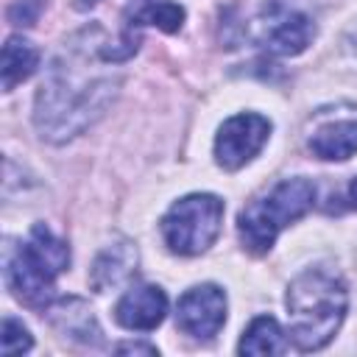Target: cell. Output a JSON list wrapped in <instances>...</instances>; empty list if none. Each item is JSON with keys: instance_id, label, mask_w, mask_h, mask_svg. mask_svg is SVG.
<instances>
[{"instance_id": "cell-13", "label": "cell", "mask_w": 357, "mask_h": 357, "mask_svg": "<svg viewBox=\"0 0 357 357\" xmlns=\"http://www.w3.org/2000/svg\"><path fill=\"white\" fill-rule=\"evenodd\" d=\"M126 22L134 25H156L165 33H176L184 25V8L173 0H128Z\"/></svg>"}, {"instance_id": "cell-3", "label": "cell", "mask_w": 357, "mask_h": 357, "mask_svg": "<svg viewBox=\"0 0 357 357\" xmlns=\"http://www.w3.org/2000/svg\"><path fill=\"white\" fill-rule=\"evenodd\" d=\"M70 265V245L59 240L45 223H33L25 243L11 240L3 248V279L6 287L25 307L47 310L56 296V276Z\"/></svg>"}, {"instance_id": "cell-7", "label": "cell", "mask_w": 357, "mask_h": 357, "mask_svg": "<svg viewBox=\"0 0 357 357\" xmlns=\"http://www.w3.org/2000/svg\"><path fill=\"white\" fill-rule=\"evenodd\" d=\"M268 137H271V120L268 117H262L257 112L234 114L218 128L215 162L223 170H240L262 151Z\"/></svg>"}, {"instance_id": "cell-8", "label": "cell", "mask_w": 357, "mask_h": 357, "mask_svg": "<svg viewBox=\"0 0 357 357\" xmlns=\"http://www.w3.org/2000/svg\"><path fill=\"white\" fill-rule=\"evenodd\" d=\"M226 324V293L206 282L181 293L176 304V326L198 340H212Z\"/></svg>"}, {"instance_id": "cell-14", "label": "cell", "mask_w": 357, "mask_h": 357, "mask_svg": "<svg viewBox=\"0 0 357 357\" xmlns=\"http://www.w3.org/2000/svg\"><path fill=\"white\" fill-rule=\"evenodd\" d=\"M39 67V50L22 39V36H8L3 45V59H0V73H3V89L11 92L17 84L28 81Z\"/></svg>"}, {"instance_id": "cell-11", "label": "cell", "mask_w": 357, "mask_h": 357, "mask_svg": "<svg viewBox=\"0 0 357 357\" xmlns=\"http://www.w3.org/2000/svg\"><path fill=\"white\" fill-rule=\"evenodd\" d=\"M134 271H137V248L128 240H120L114 245H106L98 254V259L89 271V284L98 293H106L109 287L123 284Z\"/></svg>"}, {"instance_id": "cell-9", "label": "cell", "mask_w": 357, "mask_h": 357, "mask_svg": "<svg viewBox=\"0 0 357 357\" xmlns=\"http://www.w3.org/2000/svg\"><path fill=\"white\" fill-rule=\"evenodd\" d=\"M167 296L159 284H137L114 304V321L131 332H151L165 321Z\"/></svg>"}, {"instance_id": "cell-18", "label": "cell", "mask_w": 357, "mask_h": 357, "mask_svg": "<svg viewBox=\"0 0 357 357\" xmlns=\"http://www.w3.org/2000/svg\"><path fill=\"white\" fill-rule=\"evenodd\" d=\"M114 351H145V354H156V346H139V343H120Z\"/></svg>"}, {"instance_id": "cell-2", "label": "cell", "mask_w": 357, "mask_h": 357, "mask_svg": "<svg viewBox=\"0 0 357 357\" xmlns=\"http://www.w3.org/2000/svg\"><path fill=\"white\" fill-rule=\"evenodd\" d=\"M284 304L296 349L318 351L337 335L349 310V290L335 271L310 268L290 282Z\"/></svg>"}, {"instance_id": "cell-15", "label": "cell", "mask_w": 357, "mask_h": 357, "mask_svg": "<svg viewBox=\"0 0 357 357\" xmlns=\"http://www.w3.org/2000/svg\"><path fill=\"white\" fill-rule=\"evenodd\" d=\"M287 349L284 332L273 315H257L240 337V354H282Z\"/></svg>"}, {"instance_id": "cell-17", "label": "cell", "mask_w": 357, "mask_h": 357, "mask_svg": "<svg viewBox=\"0 0 357 357\" xmlns=\"http://www.w3.org/2000/svg\"><path fill=\"white\" fill-rule=\"evenodd\" d=\"M42 8H45V0H17L14 6H8V22L11 25L31 28L39 20V11Z\"/></svg>"}, {"instance_id": "cell-4", "label": "cell", "mask_w": 357, "mask_h": 357, "mask_svg": "<svg viewBox=\"0 0 357 357\" xmlns=\"http://www.w3.org/2000/svg\"><path fill=\"white\" fill-rule=\"evenodd\" d=\"M315 204V184L310 178H284L279 181L271 192L259 195L251 201L240 218H237V231L240 243L251 254H268L282 229L304 218Z\"/></svg>"}, {"instance_id": "cell-5", "label": "cell", "mask_w": 357, "mask_h": 357, "mask_svg": "<svg viewBox=\"0 0 357 357\" xmlns=\"http://www.w3.org/2000/svg\"><path fill=\"white\" fill-rule=\"evenodd\" d=\"M165 245L178 257L204 254L220 234L223 226V201L212 192H192L176 201L162 218Z\"/></svg>"}, {"instance_id": "cell-6", "label": "cell", "mask_w": 357, "mask_h": 357, "mask_svg": "<svg viewBox=\"0 0 357 357\" xmlns=\"http://www.w3.org/2000/svg\"><path fill=\"white\" fill-rule=\"evenodd\" d=\"M251 33L254 39L276 56H298L301 50H307V45L315 36V22L287 6H268L254 22H251Z\"/></svg>"}, {"instance_id": "cell-16", "label": "cell", "mask_w": 357, "mask_h": 357, "mask_svg": "<svg viewBox=\"0 0 357 357\" xmlns=\"http://www.w3.org/2000/svg\"><path fill=\"white\" fill-rule=\"evenodd\" d=\"M31 346H33V337L25 329V324L11 318V315H6L3 318V332H0V351H3V357L31 351Z\"/></svg>"}, {"instance_id": "cell-12", "label": "cell", "mask_w": 357, "mask_h": 357, "mask_svg": "<svg viewBox=\"0 0 357 357\" xmlns=\"http://www.w3.org/2000/svg\"><path fill=\"white\" fill-rule=\"evenodd\" d=\"M310 151L326 162H346L357 153V120H335L310 137Z\"/></svg>"}, {"instance_id": "cell-1", "label": "cell", "mask_w": 357, "mask_h": 357, "mask_svg": "<svg viewBox=\"0 0 357 357\" xmlns=\"http://www.w3.org/2000/svg\"><path fill=\"white\" fill-rule=\"evenodd\" d=\"M120 78L86 67V61H53L36 92L33 123L50 142H67L86 131L112 103Z\"/></svg>"}, {"instance_id": "cell-10", "label": "cell", "mask_w": 357, "mask_h": 357, "mask_svg": "<svg viewBox=\"0 0 357 357\" xmlns=\"http://www.w3.org/2000/svg\"><path fill=\"white\" fill-rule=\"evenodd\" d=\"M47 318L50 324L67 335L70 340H78V343H86V346H98L103 337L100 326H98V318L92 312V307L78 298V296H67V298H56L50 307H47Z\"/></svg>"}, {"instance_id": "cell-19", "label": "cell", "mask_w": 357, "mask_h": 357, "mask_svg": "<svg viewBox=\"0 0 357 357\" xmlns=\"http://www.w3.org/2000/svg\"><path fill=\"white\" fill-rule=\"evenodd\" d=\"M349 201H351V206L357 209V176H354L351 184H349Z\"/></svg>"}]
</instances>
